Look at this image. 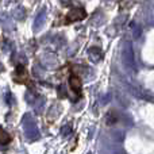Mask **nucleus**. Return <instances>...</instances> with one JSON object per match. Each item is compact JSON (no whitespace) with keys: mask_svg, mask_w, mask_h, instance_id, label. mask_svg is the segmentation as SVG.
<instances>
[{"mask_svg":"<svg viewBox=\"0 0 154 154\" xmlns=\"http://www.w3.org/2000/svg\"><path fill=\"white\" fill-rule=\"evenodd\" d=\"M85 18H87V11L81 7H76V8H72V10L66 14V16H65V23L66 24L75 23V22L82 20V19H85Z\"/></svg>","mask_w":154,"mask_h":154,"instance_id":"nucleus-1","label":"nucleus"},{"mask_svg":"<svg viewBox=\"0 0 154 154\" xmlns=\"http://www.w3.org/2000/svg\"><path fill=\"white\" fill-rule=\"evenodd\" d=\"M15 81L19 84H27L29 82V76H27V70L23 65H18L15 69Z\"/></svg>","mask_w":154,"mask_h":154,"instance_id":"nucleus-2","label":"nucleus"},{"mask_svg":"<svg viewBox=\"0 0 154 154\" xmlns=\"http://www.w3.org/2000/svg\"><path fill=\"white\" fill-rule=\"evenodd\" d=\"M69 85H70V89L76 93L77 96L81 95V80H80L79 76L72 75L69 77Z\"/></svg>","mask_w":154,"mask_h":154,"instance_id":"nucleus-3","label":"nucleus"},{"mask_svg":"<svg viewBox=\"0 0 154 154\" xmlns=\"http://www.w3.org/2000/svg\"><path fill=\"white\" fill-rule=\"evenodd\" d=\"M11 142V135L4 130V128L0 127V143L2 145H7Z\"/></svg>","mask_w":154,"mask_h":154,"instance_id":"nucleus-4","label":"nucleus"},{"mask_svg":"<svg viewBox=\"0 0 154 154\" xmlns=\"http://www.w3.org/2000/svg\"><path fill=\"white\" fill-rule=\"evenodd\" d=\"M88 154H91V153H88Z\"/></svg>","mask_w":154,"mask_h":154,"instance_id":"nucleus-5","label":"nucleus"}]
</instances>
